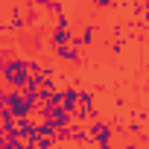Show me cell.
<instances>
[{
    "label": "cell",
    "instance_id": "6da1fadb",
    "mask_svg": "<svg viewBox=\"0 0 149 149\" xmlns=\"http://www.w3.org/2000/svg\"><path fill=\"white\" fill-rule=\"evenodd\" d=\"M29 79V70H26V56H12L3 61V67H0V82H3L6 88H24Z\"/></svg>",
    "mask_w": 149,
    "mask_h": 149
},
{
    "label": "cell",
    "instance_id": "7a4b0ae2",
    "mask_svg": "<svg viewBox=\"0 0 149 149\" xmlns=\"http://www.w3.org/2000/svg\"><path fill=\"white\" fill-rule=\"evenodd\" d=\"M88 140L97 146V143H108V140H114V134H117V126H111L108 120H102V117H97V120H88Z\"/></svg>",
    "mask_w": 149,
    "mask_h": 149
},
{
    "label": "cell",
    "instance_id": "3957f363",
    "mask_svg": "<svg viewBox=\"0 0 149 149\" xmlns=\"http://www.w3.org/2000/svg\"><path fill=\"white\" fill-rule=\"evenodd\" d=\"M6 111L18 120V117H29V114L35 111V105H29V102L21 97V91H18V88H9V97H6Z\"/></svg>",
    "mask_w": 149,
    "mask_h": 149
},
{
    "label": "cell",
    "instance_id": "277c9868",
    "mask_svg": "<svg viewBox=\"0 0 149 149\" xmlns=\"http://www.w3.org/2000/svg\"><path fill=\"white\" fill-rule=\"evenodd\" d=\"M18 38H21V41H18V50H24V53H32V56H38V53L44 50V35H41L38 29L32 32V29L26 26L24 32H18Z\"/></svg>",
    "mask_w": 149,
    "mask_h": 149
},
{
    "label": "cell",
    "instance_id": "5b68a950",
    "mask_svg": "<svg viewBox=\"0 0 149 149\" xmlns=\"http://www.w3.org/2000/svg\"><path fill=\"white\" fill-rule=\"evenodd\" d=\"M53 56L64 64H82V47H76V44H58V47H53Z\"/></svg>",
    "mask_w": 149,
    "mask_h": 149
},
{
    "label": "cell",
    "instance_id": "8992f818",
    "mask_svg": "<svg viewBox=\"0 0 149 149\" xmlns=\"http://www.w3.org/2000/svg\"><path fill=\"white\" fill-rule=\"evenodd\" d=\"M15 132H18V137H24V140H35V137H38V123L32 120V114H29V117H18V120H15Z\"/></svg>",
    "mask_w": 149,
    "mask_h": 149
},
{
    "label": "cell",
    "instance_id": "52a82bcc",
    "mask_svg": "<svg viewBox=\"0 0 149 149\" xmlns=\"http://www.w3.org/2000/svg\"><path fill=\"white\" fill-rule=\"evenodd\" d=\"M24 29H26V21H24V6H12V18L6 21L3 32H9V35H18V32H24Z\"/></svg>",
    "mask_w": 149,
    "mask_h": 149
},
{
    "label": "cell",
    "instance_id": "ba28073f",
    "mask_svg": "<svg viewBox=\"0 0 149 149\" xmlns=\"http://www.w3.org/2000/svg\"><path fill=\"white\" fill-rule=\"evenodd\" d=\"M73 44H76V47H94V44H97V24L88 21L79 35H73Z\"/></svg>",
    "mask_w": 149,
    "mask_h": 149
},
{
    "label": "cell",
    "instance_id": "9c48e42d",
    "mask_svg": "<svg viewBox=\"0 0 149 149\" xmlns=\"http://www.w3.org/2000/svg\"><path fill=\"white\" fill-rule=\"evenodd\" d=\"M67 140H70V143H79V146H88L91 140H88L85 123H70V126H67Z\"/></svg>",
    "mask_w": 149,
    "mask_h": 149
},
{
    "label": "cell",
    "instance_id": "30bf717a",
    "mask_svg": "<svg viewBox=\"0 0 149 149\" xmlns=\"http://www.w3.org/2000/svg\"><path fill=\"white\" fill-rule=\"evenodd\" d=\"M47 41H50V50L58 47V44H73V29H58V26H53L50 35H47Z\"/></svg>",
    "mask_w": 149,
    "mask_h": 149
},
{
    "label": "cell",
    "instance_id": "8fae6325",
    "mask_svg": "<svg viewBox=\"0 0 149 149\" xmlns=\"http://www.w3.org/2000/svg\"><path fill=\"white\" fill-rule=\"evenodd\" d=\"M47 120H50V123H53L56 129H64V126H70V123H73L70 111H64L61 105H53V108H50V117H47Z\"/></svg>",
    "mask_w": 149,
    "mask_h": 149
},
{
    "label": "cell",
    "instance_id": "7c38bea8",
    "mask_svg": "<svg viewBox=\"0 0 149 149\" xmlns=\"http://www.w3.org/2000/svg\"><path fill=\"white\" fill-rule=\"evenodd\" d=\"M58 91H61V102H58V105H61L64 111H73V108H76V94H79V88H76V85H64V88H58Z\"/></svg>",
    "mask_w": 149,
    "mask_h": 149
},
{
    "label": "cell",
    "instance_id": "4fadbf2b",
    "mask_svg": "<svg viewBox=\"0 0 149 149\" xmlns=\"http://www.w3.org/2000/svg\"><path fill=\"white\" fill-rule=\"evenodd\" d=\"M94 100H97V97H94V91L79 88V94H76V105H79V108H91V105H94Z\"/></svg>",
    "mask_w": 149,
    "mask_h": 149
},
{
    "label": "cell",
    "instance_id": "5bb4252c",
    "mask_svg": "<svg viewBox=\"0 0 149 149\" xmlns=\"http://www.w3.org/2000/svg\"><path fill=\"white\" fill-rule=\"evenodd\" d=\"M38 18H41V9H35V6H24V21H26V26H35Z\"/></svg>",
    "mask_w": 149,
    "mask_h": 149
},
{
    "label": "cell",
    "instance_id": "9a60e30c",
    "mask_svg": "<svg viewBox=\"0 0 149 149\" xmlns=\"http://www.w3.org/2000/svg\"><path fill=\"white\" fill-rule=\"evenodd\" d=\"M18 91H21V97H24L29 105H35V102H38V88H32V85H24V88H18Z\"/></svg>",
    "mask_w": 149,
    "mask_h": 149
},
{
    "label": "cell",
    "instance_id": "2e32d148",
    "mask_svg": "<svg viewBox=\"0 0 149 149\" xmlns=\"http://www.w3.org/2000/svg\"><path fill=\"white\" fill-rule=\"evenodd\" d=\"M35 149H56V140L47 137V134H38L35 137Z\"/></svg>",
    "mask_w": 149,
    "mask_h": 149
},
{
    "label": "cell",
    "instance_id": "e0dca14e",
    "mask_svg": "<svg viewBox=\"0 0 149 149\" xmlns=\"http://www.w3.org/2000/svg\"><path fill=\"white\" fill-rule=\"evenodd\" d=\"M53 132H56V126H53L50 120H38V134H47V137H53Z\"/></svg>",
    "mask_w": 149,
    "mask_h": 149
},
{
    "label": "cell",
    "instance_id": "ac0fdd59",
    "mask_svg": "<svg viewBox=\"0 0 149 149\" xmlns=\"http://www.w3.org/2000/svg\"><path fill=\"white\" fill-rule=\"evenodd\" d=\"M56 26H58V29H70V18H67V12L56 15Z\"/></svg>",
    "mask_w": 149,
    "mask_h": 149
},
{
    "label": "cell",
    "instance_id": "d6986e66",
    "mask_svg": "<svg viewBox=\"0 0 149 149\" xmlns=\"http://www.w3.org/2000/svg\"><path fill=\"white\" fill-rule=\"evenodd\" d=\"M50 12H53V15H61V12H64V3H61V0H53V3H50Z\"/></svg>",
    "mask_w": 149,
    "mask_h": 149
},
{
    "label": "cell",
    "instance_id": "ffe728a7",
    "mask_svg": "<svg viewBox=\"0 0 149 149\" xmlns=\"http://www.w3.org/2000/svg\"><path fill=\"white\" fill-rule=\"evenodd\" d=\"M29 3H32L35 9H50V3H53V0H29Z\"/></svg>",
    "mask_w": 149,
    "mask_h": 149
},
{
    "label": "cell",
    "instance_id": "44dd1931",
    "mask_svg": "<svg viewBox=\"0 0 149 149\" xmlns=\"http://www.w3.org/2000/svg\"><path fill=\"white\" fill-rule=\"evenodd\" d=\"M114 6V0H94V9H108Z\"/></svg>",
    "mask_w": 149,
    "mask_h": 149
},
{
    "label": "cell",
    "instance_id": "7402d4cb",
    "mask_svg": "<svg viewBox=\"0 0 149 149\" xmlns=\"http://www.w3.org/2000/svg\"><path fill=\"white\" fill-rule=\"evenodd\" d=\"M18 149H35V140H24V137H21V140H18Z\"/></svg>",
    "mask_w": 149,
    "mask_h": 149
},
{
    "label": "cell",
    "instance_id": "603a6c76",
    "mask_svg": "<svg viewBox=\"0 0 149 149\" xmlns=\"http://www.w3.org/2000/svg\"><path fill=\"white\" fill-rule=\"evenodd\" d=\"M123 149H140V140H126Z\"/></svg>",
    "mask_w": 149,
    "mask_h": 149
},
{
    "label": "cell",
    "instance_id": "cb8c5ba5",
    "mask_svg": "<svg viewBox=\"0 0 149 149\" xmlns=\"http://www.w3.org/2000/svg\"><path fill=\"white\" fill-rule=\"evenodd\" d=\"M97 149H114V140H108V143H97Z\"/></svg>",
    "mask_w": 149,
    "mask_h": 149
},
{
    "label": "cell",
    "instance_id": "d4e9b609",
    "mask_svg": "<svg viewBox=\"0 0 149 149\" xmlns=\"http://www.w3.org/2000/svg\"><path fill=\"white\" fill-rule=\"evenodd\" d=\"M3 61H6V56H3V50H0V67H3Z\"/></svg>",
    "mask_w": 149,
    "mask_h": 149
}]
</instances>
